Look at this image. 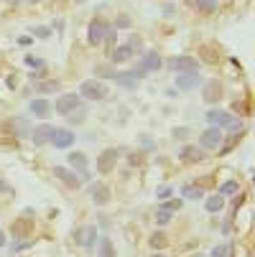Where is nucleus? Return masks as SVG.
Returning <instances> with one entry per match:
<instances>
[{
    "label": "nucleus",
    "instance_id": "obj_36",
    "mask_svg": "<svg viewBox=\"0 0 255 257\" xmlns=\"http://www.w3.org/2000/svg\"><path fill=\"white\" fill-rule=\"evenodd\" d=\"M26 64H28V67H33V69H44V61L36 59V56H26Z\"/></svg>",
    "mask_w": 255,
    "mask_h": 257
},
{
    "label": "nucleus",
    "instance_id": "obj_21",
    "mask_svg": "<svg viewBox=\"0 0 255 257\" xmlns=\"http://www.w3.org/2000/svg\"><path fill=\"white\" fill-rule=\"evenodd\" d=\"M28 110H31L36 117H46V115L51 112V104H49V99H44V97H36V99H31Z\"/></svg>",
    "mask_w": 255,
    "mask_h": 257
},
{
    "label": "nucleus",
    "instance_id": "obj_19",
    "mask_svg": "<svg viewBox=\"0 0 255 257\" xmlns=\"http://www.w3.org/2000/svg\"><path fill=\"white\" fill-rule=\"evenodd\" d=\"M90 196H92V201L97 204V206H105L110 201V188L105 186V183H95L92 188H90Z\"/></svg>",
    "mask_w": 255,
    "mask_h": 257
},
{
    "label": "nucleus",
    "instance_id": "obj_8",
    "mask_svg": "<svg viewBox=\"0 0 255 257\" xmlns=\"http://www.w3.org/2000/svg\"><path fill=\"white\" fill-rule=\"evenodd\" d=\"M69 166L72 171L79 176V181H90V171H87V156L84 153H69Z\"/></svg>",
    "mask_w": 255,
    "mask_h": 257
},
{
    "label": "nucleus",
    "instance_id": "obj_44",
    "mask_svg": "<svg viewBox=\"0 0 255 257\" xmlns=\"http://www.w3.org/2000/svg\"><path fill=\"white\" fill-rule=\"evenodd\" d=\"M8 3H13V5H18V3H20V0H8Z\"/></svg>",
    "mask_w": 255,
    "mask_h": 257
},
{
    "label": "nucleus",
    "instance_id": "obj_32",
    "mask_svg": "<svg viewBox=\"0 0 255 257\" xmlns=\"http://www.w3.org/2000/svg\"><path fill=\"white\" fill-rule=\"evenodd\" d=\"M227 255H232V247H230V245H220V247L212 250V257H227Z\"/></svg>",
    "mask_w": 255,
    "mask_h": 257
},
{
    "label": "nucleus",
    "instance_id": "obj_29",
    "mask_svg": "<svg viewBox=\"0 0 255 257\" xmlns=\"http://www.w3.org/2000/svg\"><path fill=\"white\" fill-rule=\"evenodd\" d=\"M97 242H100V255H102V257H110V255H115V247H113V242H110L108 237H100Z\"/></svg>",
    "mask_w": 255,
    "mask_h": 257
},
{
    "label": "nucleus",
    "instance_id": "obj_35",
    "mask_svg": "<svg viewBox=\"0 0 255 257\" xmlns=\"http://www.w3.org/2000/svg\"><path fill=\"white\" fill-rule=\"evenodd\" d=\"M130 23H133V20L128 18V15H120V18L115 20V28H130Z\"/></svg>",
    "mask_w": 255,
    "mask_h": 257
},
{
    "label": "nucleus",
    "instance_id": "obj_26",
    "mask_svg": "<svg viewBox=\"0 0 255 257\" xmlns=\"http://www.w3.org/2000/svg\"><path fill=\"white\" fill-rule=\"evenodd\" d=\"M148 242H151V247H153V250H163V247H168V240H166V234H163V232H153Z\"/></svg>",
    "mask_w": 255,
    "mask_h": 257
},
{
    "label": "nucleus",
    "instance_id": "obj_34",
    "mask_svg": "<svg viewBox=\"0 0 255 257\" xmlns=\"http://www.w3.org/2000/svg\"><path fill=\"white\" fill-rule=\"evenodd\" d=\"M33 36H36V38H49V36H51V28H46V26H36V28H33Z\"/></svg>",
    "mask_w": 255,
    "mask_h": 257
},
{
    "label": "nucleus",
    "instance_id": "obj_1",
    "mask_svg": "<svg viewBox=\"0 0 255 257\" xmlns=\"http://www.w3.org/2000/svg\"><path fill=\"white\" fill-rule=\"evenodd\" d=\"M110 33H113V26H110L105 18H95V20H90L87 36H90V44H92V46H100L102 41L110 36Z\"/></svg>",
    "mask_w": 255,
    "mask_h": 257
},
{
    "label": "nucleus",
    "instance_id": "obj_15",
    "mask_svg": "<svg viewBox=\"0 0 255 257\" xmlns=\"http://www.w3.org/2000/svg\"><path fill=\"white\" fill-rule=\"evenodd\" d=\"M202 99L204 102H220L222 99V84L217 79H212L204 84V89H202Z\"/></svg>",
    "mask_w": 255,
    "mask_h": 257
},
{
    "label": "nucleus",
    "instance_id": "obj_31",
    "mask_svg": "<svg viewBox=\"0 0 255 257\" xmlns=\"http://www.w3.org/2000/svg\"><path fill=\"white\" fill-rule=\"evenodd\" d=\"M197 8L204 10V13H212L217 8V0H197Z\"/></svg>",
    "mask_w": 255,
    "mask_h": 257
},
{
    "label": "nucleus",
    "instance_id": "obj_20",
    "mask_svg": "<svg viewBox=\"0 0 255 257\" xmlns=\"http://www.w3.org/2000/svg\"><path fill=\"white\" fill-rule=\"evenodd\" d=\"M230 120H232V115L225 112V110H209V112H207V122L215 125V127H227Z\"/></svg>",
    "mask_w": 255,
    "mask_h": 257
},
{
    "label": "nucleus",
    "instance_id": "obj_16",
    "mask_svg": "<svg viewBox=\"0 0 255 257\" xmlns=\"http://www.w3.org/2000/svg\"><path fill=\"white\" fill-rule=\"evenodd\" d=\"M179 158L184 163H199L204 161V148H197V145H184L179 151Z\"/></svg>",
    "mask_w": 255,
    "mask_h": 257
},
{
    "label": "nucleus",
    "instance_id": "obj_7",
    "mask_svg": "<svg viewBox=\"0 0 255 257\" xmlns=\"http://www.w3.org/2000/svg\"><path fill=\"white\" fill-rule=\"evenodd\" d=\"M77 140V135L69 130V127H54V135H51V143L54 148H61V151H67V148H72Z\"/></svg>",
    "mask_w": 255,
    "mask_h": 257
},
{
    "label": "nucleus",
    "instance_id": "obj_14",
    "mask_svg": "<svg viewBox=\"0 0 255 257\" xmlns=\"http://www.w3.org/2000/svg\"><path fill=\"white\" fill-rule=\"evenodd\" d=\"M5 127L13 133V138H26L28 130H31V125H28L26 117H10V120L5 122Z\"/></svg>",
    "mask_w": 255,
    "mask_h": 257
},
{
    "label": "nucleus",
    "instance_id": "obj_39",
    "mask_svg": "<svg viewBox=\"0 0 255 257\" xmlns=\"http://www.w3.org/2000/svg\"><path fill=\"white\" fill-rule=\"evenodd\" d=\"M95 72H97V74H110V77H115V72H113L110 67H97Z\"/></svg>",
    "mask_w": 255,
    "mask_h": 257
},
{
    "label": "nucleus",
    "instance_id": "obj_9",
    "mask_svg": "<svg viewBox=\"0 0 255 257\" xmlns=\"http://www.w3.org/2000/svg\"><path fill=\"white\" fill-rule=\"evenodd\" d=\"M140 79H143V72H138V69L115 74V84H120V87H125V89H138Z\"/></svg>",
    "mask_w": 255,
    "mask_h": 257
},
{
    "label": "nucleus",
    "instance_id": "obj_41",
    "mask_svg": "<svg viewBox=\"0 0 255 257\" xmlns=\"http://www.w3.org/2000/svg\"><path fill=\"white\" fill-rule=\"evenodd\" d=\"M0 247H5V234H3V229H0Z\"/></svg>",
    "mask_w": 255,
    "mask_h": 257
},
{
    "label": "nucleus",
    "instance_id": "obj_42",
    "mask_svg": "<svg viewBox=\"0 0 255 257\" xmlns=\"http://www.w3.org/2000/svg\"><path fill=\"white\" fill-rule=\"evenodd\" d=\"M0 191H10V188H8V183H3V181H0Z\"/></svg>",
    "mask_w": 255,
    "mask_h": 257
},
{
    "label": "nucleus",
    "instance_id": "obj_30",
    "mask_svg": "<svg viewBox=\"0 0 255 257\" xmlns=\"http://www.w3.org/2000/svg\"><path fill=\"white\" fill-rule=\"evenodd\" d=\"M220 194L222 196H232V194H238V181H225L220 186Z\"/></svg>",
    "mask_w": 255,
    "mask_h": 257
},
{
    "label": "nucleus",
    "instance_id": "obj_12",
    "mask_svg": "<svg viewBox=\"0 0 255 257\" xmlns=\"http://www.w3.org/2000/svg\"><path fill=\"white\" fill-rule=\"evenodd\" d=\"M82 102V97L79 94H74V92H67V94H61L59 99H56V112L59 115H67V112H72L74 107Z\"/></svg>",
    "mask_w": 255,
    "mask_h": 257
},
{
    "label": "nucleus",
    "instance_id": "obj_40",
    "mask_svg": "<svg viewBox=\"0 0 255 257\" xmlns=\"http://www.w3.org/2000/svg\"><path fill=\"white\" fill-rule=\"evenodd\" d=\"M18 44H20V46H28V44H31V36H23V38H18Z\"/></svg>",
    "mask_w": 255,
    "mask_h": 257
},
{
    "label": "nucleus",
    "instance_id": "obj_11",
    "mask_svg": "<svg viewBox=\"0 0 255 257\" xmlns=\"http://www.w3.org/2000/svg\"><path fill=\"white\" fill-rule=\"evenodd\" d=\"M115 161H118V151H115V148L102 151L100 158H97V171H100V173H110V171L115 168Z\"/></svg>",
    "mask_w": 255,
    "mask_h": 257
},
{
    "label": "nucleus",
    "instance_id": "obj_4",
    "mask_svg": "<svg viewBox=\"0 0 255 257\" xmlns=\"http://www.w3.org/2000/svg\"><path fill=\"white\" fill-rule=\"evenodd\" d=\"M166 67L171 72H199V61L194 56H171Z\"/></svg>",
    "mask_w": 255,
    "mask_h": 257
},
{
    "label": "nucleus",
    "instance_id": "obj_45",
    "mask_svg": "<svg viewBox=\"0 0 255 257\" xmlns=\"http://www.w3.org/2000/svg\"><path fill=\"white\" fill-rule=\"evenodd\" d=\"M77 3H87V0H77Z\"/></svg>",
    "mask_w": 255,
    "mask_h": 257
},
{
    "label": "nucleus",
    "instance_id": "obj_37",
    "mask_svg": "<svg viewBox=\"0 0 255 257\" xmlns=\"http://www.w3.org/2000/svg\"><path fill=\"white\" fill-rule=\"evenodd\" d=\"M181 204H184V199H174V201H166L163 206H166L168 211H179V209H181Z\"/></svg>",
    "mask_w": 255,
    "mask_h": 257
},
{
    "label": "nucleus",
    "instance_id": "obj_6",
    "mask_svg": "<svg viewBox=\"0 0 255 257\" xmlns=\"http://www.w3.org/2000/svg\"><path fill=\"white\" fill-rule=\"evenodd\" d=\"M51 135H54V125H49V122H41V125H36V127L28 130V138L33 140V145L51 143Z\"/></svg>",
    "mask_w": 255,
    "mask_h": 257
},
{
    "label": "nucleus",
    "instance_id": "obj_23",
    "mask_svg": "<svg viewBox=\"0 0 255 257\" xmlns=\"http://www.w3.org/2000/svg\"><path fill=\"white\" fill-rule=\"evenodd\" d=\"M128 59H133V46H130V44H123V46H118V49L113 51V61H115V64H123V61H128Z\"/></svg>",
    "mask_w": 255,
    "mask_h": 257
},
{
    "label": "nucleus",
    "instance_id": "obj_27",
    "mask_svg": "<svg viewBox=\"0 0 255 257\" xmlns=\"http://www.w3.org/2000/svg\"><path fill=\"white\" fill-rule=\"evenodd\" d=\"M56 89H59V82H56V79H49V82H38V84H36V92H38V94L56 92Z\"/></svg>",
    "mask_w": 255,
    "mask_h": 257
},
{
    "label": "nucleus",
    "instance_id": "obj_3",
    "mask_svg": "<svg viewBox=\"0 0 255 257\" xmlns=\"http://www.w3.org/2000/svg\"><path fill=\"white\" fill-rule=\"evenodd\" d=\"M100 240V234H97V227H79L74 232V242L82 247V250H92Z\"/></svg>",
    "mask_w": 255,
    "mask_h": 257
},
{
    "label": "nucleus",
    "instance_id": "obj_10",
    "mask_svg": "<svg viewBox=\"0 0 255 257\" xmlns=\"http://www.w3.org/2000/svg\"><path fill=\"white\" fill-rule=\"evenodd\" d=\"M158 69H161V56L156 51H145L138 61V72L148 74V72H158Z\"/></svg>",
    "mask_w": 255,
    "mask_h": 257
},
{
    "label": "nucleus",
    "instance_id": "obj_43",
    "mask_svg": "<svg viewBox=\"0 0 255 257\" xmlns=\"http://www.w3.org/2000/svg\"><path fill=\"white\" fill-rule=\"evenodd\" d=\"M26 3H31V5H36V3H41V0H26Z\"/></svg>",
    "mask_w": 255,
    "mask_h": 257
},
{
    "label": "nucleus",
    "instance_id": "obj_17",
    "mask_svg": "<svg viewBox=\"0 0 255 257\" xmlns=\"http://www.w3.org/2000/svg\"><path fill=\"white\" fill-rule=\"evenodd\" d=\"M199 82V72H181V77H176V89H197Z\"/></svg>",
    "mask_w": 255,
    "mask_h": 257
},
{
    "label": "nucleus",
    "instance_id": "obj_38",
    "mask_svg": "<svg viewBox=\"0 0 255 257\" xmlns=\"http://www.w3.org/2000/svg\"><path fill=\"white\" fill-rule=\"evenodd\" d=\"M171 196V186H161L158 188V199H168Z\"/></svg>",
    "mask_w": 255,
    "mask_h": 257
},
{
    "label": "nucleus",
    "instance_id": "obj_33",
    "mask_svg": "<svg viewBox=\"0 0 255 257\" xmlns=\"http://www.w3.org/2000/svg\"><path fill=\"white\" fill-rule=\"evenodd\" d=\"M202 54H204V61H207V64H217V59H220V56H217V51H212L209 46H204V49H202Z\"/></svg>",
    "mask_w": 255,
    "mask_h": 257
},
{
    "label": "nucleus",
    "instance_id": "obj_24",
    "mask_svg": "<svg viewBox=\"0 0 255 257\" xmlns=\"http://www.w3.org/2000/svg\"><path fill=\"white\" fill-rule=\"evenodd\" d=\"M222 206H225V196H222V194H215V196H209V199L204 201V209H207L209 214L222 211Z\"/></svg>",
    "mask_w": 255,
    "mask_h": 257
},
{
    "label": "nucleus",
    "instance_id": "obj_18",
    "mask_svg": "<svg viewBox=\"0 0 255 257\" xmlns=\"http://www.w3.org/2000/svg\"><path fill=\"white\" fill-rule=\"evenodd\" d=\"M13 237H18V240H26L28 234L33 232V219H26V217H20V219H15L13 222Z\"/></svg>",
    "mask_w": 255,
    "mask_h": 257
},
{
    "label": "nucleus",
    "instance_id": "obj_25",
    "mask_svg": "<svg viewBox=\"0 0 255 257\" xmlns=\"http://www.w3.org/2000/svg\"><path fill=\"white\" fill-rule=\"evenodd\" d=\"M181 196H184V199H194V201H197V199H204V188H202V186H184V188H181Z\"/></svg>",
    "mask_w": 255,
    "mask_h": 257
},
{
    "label": "nucleus",
    "instance_id": "obj_2",
    "mask_svg": "<svg viewBox=\"0 0 255 257\" xmlns=\"http://www.w3.org/2000/svg\"><path fill=\"white\" fill-rule=\"evenodd\" d=\"M79 97L100 102V99L108 97V84H102V82H97V79H87V82H82V87H79Z\"/></svg>",
    "mask_w": 255,
    "mask_h": 257
},
{
    "label": "nucleus",
    "instance_id": "obj_28",
    "mask_svg": "<svg viewBox=\"0 0 255 257\" xmlns=\"http://www.w3.org/2000/svg\"><path fill=\"white\" fill-rule=\"evenodd\" d=\"M171 219H174V211H168L166 206H158V211H156V222H158L161 227H166Z\"/></svg>",
    "mask_w": 255,
    "mask_h": 257
},
{
    "label": "nucleus",
    "instance_id": "obj_13",
    "mask_svg": "<svg viewBox=\"0 0 255 257\" xmlns=\"http://www.w3.org/2000/svg\"><path fill=\"white\" fill-rule=\"evenodd\" d=\"M54 176H56L64 186H69V188H77V186L82 183L74 171H72V168H64V166H54Z\"/></svg>",
    "mask_w": 255,
    "mask_h": 257
},
{
    "label": "nucleus",
    "instance_id": "obj_22",
    "mask_svg": "<svg viewBox=\"0 0 255 257\" xmlns=\"http://www.w3.org/2000/svg\"><path fill=\"white\" fill-rule=\"evenodd\" d=\"M64 117H67V120H69L72 125H82L84 120H87V107H84V104L79 102V104L74 107V110H72V112H67Z\"/></svg>",
    "mask_w": 255,
    "mask_h": 257
},
{
    "label": "nucleus",
    "instance_id": "obj_5",
    "mask_svg": "<svg viewBox=\"0 0 255 257\" xmlns=\"http://www.w3.org/2000/svg\"><path fill=\"white\" fill-rule=\"evenodd\" d=\"M199 145L204 148V151H217V148L222 145V130L215 127V125H209L202 133V138H199Z\"/></svg>",
    "mask_w": 255,
    "mask_h": 257
}]
</instances>
